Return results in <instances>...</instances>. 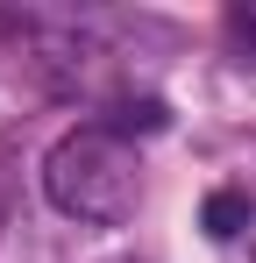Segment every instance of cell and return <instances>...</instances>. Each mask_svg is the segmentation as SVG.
Here are the masks:
<instances>
[{"mask_svg":"<svg viewBox=\"0 0 256 263\" xmlns=\"http://www.w3.org/2000/svg\"><path fill=\"white\" fill-rule=\"evenodd\" d=\"M199 228H207L213 242H235V235L249 228V192H235V185L207 192V206H199Z\"/></svg>","mask_w":256,"mask_h":263,"instance_id":"7a4b0ae2","label":"cell"},{"mask_svg":"<svg viewBox=\"0 0 256 263\" xmlns=\"http://www.w3.org/2000/svg\"><path fill=\"white\" fill-rule=\"evenodd\" d=\"M107 128L121 135H157V128H171V107L157 100V92H142V100H114V114H107Z\"/></svg>","mask_w":256,"mask_h":263,"instance_id":"3957f363","label":"cell"},{"mask_svg":"<svg viewBox=\"0 0 256 263\" xmlns=\"http://www.w3.org/2000/svg\"><path fill=\"white\" fill-rule=\"evenodd\" d=\"M43 199L57 214L85 220V228H121L135 214V199H142V164L107 121L100 128H71L43 157Z\"/></svg>","mask_w":256,"mask_h":263,"instance_id":"6da1fadb","label":"cell"}]
</instances>
